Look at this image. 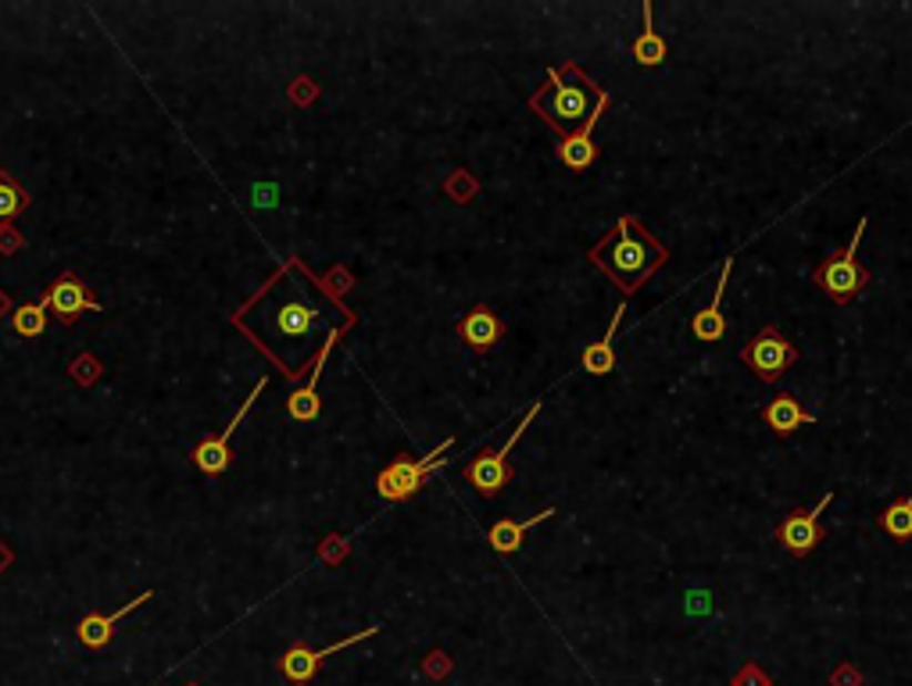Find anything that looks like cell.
I'll return each instance as SVG.
<instances>
[{
	"label": "cell",
	"instance_id": "6da1fadb",
	"mask_svg": "<svg viewBox=\"0 0 912 686\" xmlns=\"http://www.w3.org/2000/svg\"><path fill=\"white\" fill-rule=\"evenodd\" d=\"M230 322L286 379H301L312 372L323 344L333 332H344L351 318L333 305L318 279L308 276L301 258H291L230 315Z\"/></svg>",
	"mask_w": 912,
	"mask_h": 686
},
{
	"label": "cell",
	"instance_id": "7a4b0ae2",
	"mask_svg": "<svg viewBox=\"0 0 912 686\" xmlns=\"http://www.w3.org/2000/svg\"><path fill=\"white\" fill-rule=\"evenodd\" d=\"M590 262L619 286L622 297H630L662 268L666 247L645 229V222H637L634 215H619L616 226L590 250Z\"/></svg>",
	"mask_w": 912,
	"mask_h": 686
},
{
	"label": "cell",
	"instance_id": "3957f363",
	"mask_svg": "<svg viewBox=\"0 0 912 686\" xmlns=\"http://www.w3.org/2000/svg\"><path fill=\"white\" fill-rule=\"evenodd\" d=\"M530 107L558 136H569L580 130L590 115L608 107V93L576 65V61H566L563 69L548 72L544 86L530 98Z\"/></svg>",
	"mask_w": 912,
	"mask_h": 686
},
{
	"label": "cell",
	"instance_id": "277c9868",
	"mask_svg": "<svg viewBox=\"0 0 912 686\" xmlns=\"http://www.w3.org/2000/svg\"><path fill=\"white\" fill-rule=\"evenodd\" d=\"M452 447H455V440H444L426 458H397V461H391V465L379 469V475H376V493L391 504L408 501L412 493H419L447 465Z\"/></svg>",
	"mask_w": 912,
	"mask_h": 686
},
{
	"label": "cell",
	"instance_id": "5b68a950",
	"mask_svg": "<svg viewBox=\"0 0 912 686\" xmlns=\"http://www.w3.org/2000/svg\"><path fill=\"white\" fill-rule=\"evenodd\" d=\"M867 215L859 218V226H855V233H852V240H848V247H841V250H834L830 254V258L815 268V286H820V290L827 294V297H834L838 305H844V300H852L855 294H862V286L870 283V268H862L859 265V244H862V233H867Z\"/></svg>",
	"mask_w": 912,
	"mask_h": 686
},
{
	"label": "cell",
	"instance_id": "8992f818",
	"mask_svg": "<svg viewBox=\"0 0 912 686\" xmlns=\"http://www.w3.org/2000/svg\"><path fill=\"white\" fill-rule=\"evenodd\" d=\"M537 411H540V401H534L530 405V411L523 414L519 419V426L511 429V437L501 443V447H484V451H479L469 465H466V483H473V490L476 493H484V498H494V493H501L508 483H511V461H508V454H511V447H516V440L523 437V429H530V422L537 419Z\"/></svg>",
	"mask_w": 912,
	"mask_h": 686
},
{
	"label": "cell",
	"instance_id": "52a82bcc",
	"mask_svg": "<svg viewBox=\"0 0 912 686\" xmlns=\"http://www.w3.org/2000/svg\"><path fill=\"white\" fill-rule=\"evenodd\" d=\"M741 361H744L748 369L756 372L762 382H777V379L798 361V350H794V344H791L788 337H783V332H780L777 326H766V329H759L756 337H751V340L744 344Z\"/></svg>",
	"mask_w": 912,
	"mask_h": 686
},
{
	"label": "cell",
	"instance_id": "ba28073f",
	"mask_svg": "<svg viewBox=\"0 0 912 686\" xmlns=\"http://www.w3.org/2000/svg\"><path fill=\"white\" fill-rule=\"evenodd\" d=\"M830 501H834V490L823 493L820 504L815 508H798V512H791L788 519H783L777 525V540H780V547L794 554V557H805L815 551V544L823 540V525H820V515L830 508Z\"/></svg>",
	"mask_w": 912,
	"mask_h": 686
},
{
	"label": "cell",
	"instance_id": "9c48e42d",
	"mask_svg": "<svg viewBox=\"0 0 912 686\" xmlns=\"http://www.w3.org/2000/svg\"><path fill=\"white\" fill-rule=\"evenodd\" d=\"M379 633V626H369V629H358V633H351V636H344V641H337V644H330V647H308V644H294L291 651H283V658H280V676L283 679H291L294 686H304L308 683L315 673H318V665H323L330 654H337V651H344V647H351V644H358V641H369V636H376Z\"/></svg>",
	"mask_w": 912,
	"mask_h": 686
},
{
	"label": "cell",
	"instance_id": "30bf717a",
	"mask_svg": "<svg viewBox=\"0 0 912 686\" xmlns=\"http://www.w3.org/2000/svg\"><path fill=\"white\" fill-rule=\"evenodd\" d=\"M43 305H47V311H54L65 326H72L83 311H101V300L90 294V286L75 273H61L51 283V290L43 294Z\"/></svg>",
	"mask_w": 912,
	"mask_h": 686
},
{
	"label": "cell",
	"instance_id": "8fae6325",
	"mask_svg": "<svg viewBox=\"0 0 912 686\" xmlns=\"http://www.w3.org/2000/svg\"><path fill=\"white\" fill-rule=\"evenodd\" d=\"M268 387V379H259V387H254L251 393H247V401L240 405V411L233 414V422L222 429V433L215 437V440H204L197 451H194V465L204 472V475H222L230 469V461H233V451H230V440H233V433H236V426L244 422V414L254 408V401H259L262 397V390Z\"/></svg>",
	"mask_w": 912,
	"mask_h": 686
},
{
	"label": "cell",
	"instance_id": "7c38bea8",
	"mask_svg": "<svg viewBox=\"0 0 912 686\" xmlns=\"http://www.w3.org/2000/svg\"><path fill=\"white\" fill-rule=\"evenodd\" d=\"M458 337L469 350H476V355H490V350L505 340V322L490 305H473L466 315H462Z\"/></svg>",
	"mask_w": 912,
	"mask_h": 686
},
{
	"label": "cell",
	"instance_id": "4fadbf2b",
	"mask_svg": "<svg viewBox=\"0 0 912 686\" xmlns=\"http://www.w3.org/2000/svg\"><path fill=\"white\" fill-rule=\"evenodd\" d=\"M341 340V332H333V337L323 344V350H318V358H315V365H312V372H308V379H304V387H297L291 397H286V414H291L294 422H312V419H318V379H323V369H326V361H330V350H333V344Z\"/></svg>",
	"mask_w": 912,
	"mask_h": 686
},
{
	"label": "cell",
	"instance_id": "5bb4252c",
	"mask_svg": "<svg viewBox=\"0 0 912 686\" xmlns=\"http://www.w3.org/2000/svg\"><path fill=\"white\" fill-rule=\"evenodd\" d=\"M151 597H154V590H143V597H133L130 604H122V608H115V612H108V615L93 612V615H87V618L75 626L79 644L90 647V651L108 647V644H111V636H115V626H119V622H122L125 615H130L133 608H140L143 601H151Z\"/></svg>",
	"mask_w": 912,
	"mask_h": 686
},
{
	"label": "cell",
	"instance_id": "9a60e30c",
	"mask_svg": "<svg viewBox=\"0 0 912 686\" xmlns=\"http://www.w3.org/2000/svg\"><path fill=\"white\" fill-rule=\"evenodd\" d=\"M730 273H733V258L723 262V273H719V283H716V294H712V300H709V308H701V311L695 315V322H691L695 340H701V344L723 340V332H727L723 297H727V286H730Z\"/></svg>",
	"mask_w": 912,
	"mask_h": 686
},
{
	"label": "cell",
	"instance_id": "2e32d148",
	"mask_svg": "<svg viewBox=\"0 0 912 686\" xmlns=\"http://www.w3.org/2000/svg\"><path fill=\"white\" fill-rule=\"evenodd\" d=\"M601 119V111L598 115H590L580 130L563 136V143H558V162H563L569 172H587L590 165L598 162V143H595V125Z\"/></svg>",
	"mask_w": 912,
	"mask_h": 686
},
{
	"label": "cell",
	"instance_id": "e0dca14e",
	"mask_svg": "<svg viewBox=\"0 0 912 686\" xmlns=\"http://www.w3.org/2000/svg\"><path fill=\"white\" fill-rule=\"evenodd\" d=\"M762 422L773 429L777 437H791L794 429H802L809 422H815V414L802 408L794 393H777L770 405L762 408Z\"/></svg>",
	"mask_w": 912,
	"mask_h": 686
},
{
	"label": "cell",
	"instance_id": "ac0fdd59",
	"mask_svg": "<svg viewBox=\"0 0 912 686\" xmlns=\"http://www.w3.org/2000/svg\"><path fill=\"white\" fill-rule=\"evenodd\" d=\"M555 515V508H544V512L530 515V519H523V522H511V519H501V522H494L490 530H487V544L498 551V554H516L523 547V540L526 533L534 530V525L540 522H548Z\"/></svg>",
	"mask_w": 912,
	"mask_h": 686
},
{
	"label": "cell",
	"instance_id": "d6986e66",
	"mask_svg": "<svg viewBox=\"0 0 912 686\" xmlns=\"http://www.w3.org/2000/svg\"><path fill=\"white\" fill-rule=\"evenodd\" d=\"M622 315H627V308H616L612 326H608L605 337L584 350V358H580L584 372H590V376H608V372H616V347H612V344H616V332H619Z\"/></svg>",
	"mask_w": 912,
	"mask_h": 686
},
{
	"label": "cell",
	"instance_id": "ffe728a7",
	"mask_svg": "<svg viewBox=\"0 0 912 686\" xmlns=\"http://www.w3.org/2000/svg\"><path fill=\"white\" fill-rule=\"evenodd\" d=\"M634 61L641 69H659L666 61V40L655 33V22H651V4L645 0V33L634 40Z\"/></svg>",
	"mask_w": 912,
	"mask_h": 686
},
{
	"label": "cell",
	"instance_id": "44dd1931",
	"mask_svg": "<svg viewBox=\"0 0 912 686\" xmlns=\"http://www.w3.org/2000/svg\"><path fill=\"white\" fill-rule=\"evenodd\" d=\"M880 530L894 540H912V498L891 501L884 512H880Z\"/></svg>",
	"mask_w": 912,
	"mask_h": 686
},
{
	"label": "cell",
	"instance_id": "7402d4cb",
	"mask_svg": "<svg viewBox=\"0 0 912 686\" xmlns=\"http://www.w3.org/2000/svg\"><path fill=\"white\" fill-rule=\"evenodd\" d=\"M26 201H29V197H26V190H22L19 183H14L4 168H0V229L11 226L14 215H19L22 207H26Z\"/></svg>",
	"mask_w": 912,
	"mask_h": 686
},
{
	"label": "cell",
	"instance_id": "603a6c76",
	"mask_svg": "<svg viewBox=\"0 0 912 686\" xmlns=\"http://www.w3.org/2000/svg\"><path fill=\"white\" fill-rule=\"evenodd\" d=\"M11 326H14L19 337H40V332L47 329V305L43 300H37V305L11 308Z\"/></svg>",
	"mask_w": 912,
	"mask_h": 686
}]
</instances>
